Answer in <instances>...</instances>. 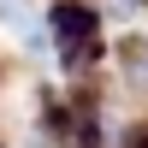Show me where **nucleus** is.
Listing matches in <instances>:
<instances>
[{"label":"nucleus","instance_id":"nucleus-1","mask_svg":"<svg viewBox=\"0 0 148 148\" xmlns=\"http://www.w3.org/2000/svg\"><path fill=\"white\" fill-rule=\"evenodd\" d=\"M53 36H59V59L65 65H95V53H101V18H95L89 6H59L53 12Z\"/></svg>","mask_w":148,"mask_h":148}]
</instances>
